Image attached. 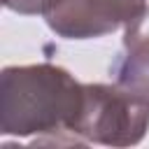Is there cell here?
<instances>
[{
    "instance_id": "obj_5",
    "label": "cell",
    "mask_w": 149,
    "mask_h": 149,
    "mask_svg": "<svg viewBox=\"0 0 149 149\" xmlns=\"http://www.w3.org/2000/svg\"><path fill=\"white\" fill-rule=\"evenodd\" d=\"M7 9L16 12V14H26V16H33V14H47L56 0H2Z\"/></svg>"
},
{
    "instance_id": "obj_4",
    "label": "cell",
    "mask_w": 149,
    "mask_h": 149,
    "mask_svg": "<svg viewBox=\"0 0 149 149\" xmlns=\"http://www.w3.org/2000/svg\"><path fill=\"white\" fill-rule=\"evenodd\" d=\"M116 84L149 100V7L126 26L123 49L114 63Z\"/></svg>"
},
{
    "instance_id": "obj_1",
    "label": "cell",
    "mask_w": 149,
    "mask_h": 149,
    "mask_svg": "<svg viewBox=\"0 0 149 149\" xmlns=\"http://www.w3.org/2000/svg\"><path fill=\"white\" fill-rule=\"evenodd\" d=\"M81 100L84 84L65 68L51 63L9 65L0 74V133L79 144L74 123Z\"/></svg>"
},
{
    "instance_id": "obj_2",
    "label": "cell",
    "mask_w": 149,
    "mask_h": 149,
    "mask_svg": "<svg viewBox=\"0 0 149 149\" xmlns=\"http://www.w3.org/2000/svg\"><path fill=\"white\" fill-rule=\"evenodd\" d=\"M149 130V100L114 84H84V100L74 123L79 144L130 147Z\"/></svg>"
},
{
    "instance_id": "obj_3",
    "label": "cell",
    "mask_w": 149,
    "mask_h": 149,
    "mask_svg": "<svg viewBox=\"0 0 149 149\" xmlns=\"http://www.w3.org/2000/svg\"><path fill=\"white\" fill-rule=\"evenodd\" d=\"M147 9V0H56L47 26L65 40H93L128 26Z\"/></svg>"
}]
</instances>
